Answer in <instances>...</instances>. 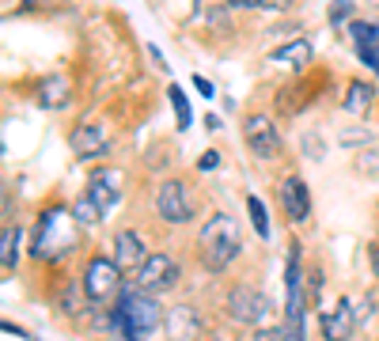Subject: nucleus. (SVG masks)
Returning <instances> with one entry per match:
<instances>
[{
	"instance_id": "obj_20",
	"label": "nucleus",
	"mask_w": 379,
	"mask_h": 341,
	"mask_svg": "<svg viewBox=\"0 0 379 341\" xmlns=\"http://www.w3.org/2000/svg\"><path fill=\"white\" fill-rule=\"evenodd\" d=\"M349 38L356 42V46L375 42V38H379V27H375V23H364V19H353V23H349Z\"/></svg>"
},
{
	"instance_id": "obj_13",
	"label": "nucleus",
	"mask_w": 379,
	"mask_h": 341,
	"mask_svg": "<svg viewBox=\"0 0 379 341\" xmlns=\"http://www.w3.org/2000/svg\"><path fill=\"white\" fill-rule=\"evenodd\" d=\"M121 171H99L95 179H92V190H87V197L103 208V216L110 213V208L118 205V194H121Z\"/></svg>"
},
{
	"instance_id": "obj_16",
	"label": "nucleus",
	"mask_w": 379,
	"mask_h": 341,
	"mask_svg": "<svg viewBox=\"0 0 379 341\" xmlns=\"http://www.w3.org/2000/svg\"><path fill=\"white\" fill-rule=\"evenodd\" d=\"M38 103L46 110H61L69 103V80H65V76H50V80L38 87Z\"/></svg>"
},
{
	"instance_id": "obj_10",
	"label": "nucleus",
	"mask_w": 379,
	"mask_h": 341,
	"mask_svg": "<svg viewBox=\"0 0 379 341\" xmlns=\"http://www.w3.org/2000/svg\"><path fill=\"white\" fill-rule=\"evenodd\" d=\"M144 262H148V255H144V239L137 232H118V239H114V266L121 273H133V269L141 273Z\"/></svg>"
},
{
	"instance_id": "obj_28",
	"label": "nucleus",
	"mask_w": 379,
	"mask_h": 341,
	"mask_svg": "<svg viewBox=\"0 0 379 341\" xmlns=\"http://www.w3.org/2000/svg\"><path fill=\"white\" fill-rule=\"evenodd\" d=\"M375 269H379V250H375Z\"/></svg>"
},
{
	"instance_id": "obj_14",
	"label": "nucleus",
	"mask_w": 379,
	"mask_h": 341,
	"mask_svg": "<svg viewBox=\"0 0 379 341\" xmlns=\"http://www.w3.org/2000/svg\"><path fill=\"white\" fill-rule=\"evenodd\" d=\"M72 148H76V156H84V160L106 156V148H110L106 129H103V125H80V129L72 133Z\"/></svg>"
},
{
	"instance_id": "obj_22",
	"label": "nucleus",
	"mask_w": 379,
	"mask_h": 341,
	"mask_svg": "<svg viewBox=\"0 0 379 341\" xmlns=\"http://www.w3.org/2000/svg\"><path fill=\"white\" fill-rule=\"evenodd\" d=\"M171 106H175V118H178V129H186L190 125V103H186V95H182V87H171Z\"/></svg>"
},
{
	"instance_id": "obj_2",
	"label": "nucleus",
	"mask_w": 379,
	"mask_h": 341,
	"mask_svg": "<svg viewBox=\"0 0 379 341\" xmlns=\"http://www.w3.org/2000/svg\"><path fill=\"white\" fill-rule=\"evenodd\" d=\"M76 247V216L69 208H50L42 213L38 228H35V243H31V255L35 258H65Z\"/></svg>"
},
{
	"instance_id": "obj_21",
	"label": "nucleus",
	"mask_w": 379,
	"mask_h": 341,
	"mask_svg": "<svg viewBox=\"0 0 379 341\" xmlns=\"http://www.w3.org/2000/svg\"><path fill=\"white\" fill-rule=\"evenodd\" d=\"M247 208H251V220H254V228H258V235L270 239V216H265V205L258 201V197H247Z\"/></svg>"
},
{
	"instance_id": "obj_27",
	"label": "nucleus",
	"mask_w": 379,
	"mask_h": 341,
	"mask_svg": "<svg viewBox=\"0 0 379 341\" xmlns=\"http://www.w3.org/2000/svg\"><path fill=\"white\" fill-rule=\"evenodd\" d=\"M194 84H197V91H202L205 99H209V95H213V84H209V80H205V76H194Z\"/></svg>"
},
{
	"instance_id": "obj_6",
	"label": "nucleus",
	"mask_w": 379,
	"mask_h": 341,
	"mask_svg": "<svg viewBox=\"0 0 379 341\" xmlns=\"http://www.w3.org/2000/svg\"><path fill=\"white\" fill-rule=\"evenodd\" d=\"M228 315L236 318V323L258 326L262 318L270 315V300H265L258 289H247V284H239V289L228 292Z\"/></svg>"
},
{
	"instance_id": "obj_12",
	"label": "nucleus",
	"mask_w": 379,
	"mask_h": 341,
	"mask_svg": "<svg viewBox=\"0 0 379 341\" xmlns=\"http://www.w3.org/2000/svg\"><path fill=\"white\" fill-rule=\"evenodd\" d=\"M353 323H356L353 303L349 300H338L330 315H322V337H326V341H349Z\"/></svg>"
},
{
	"instance_id": "obj_3",
	"label": "nucleus",
	"mask_w": 379,
	"mask_h": 341,
	"mask_svg": "<svg viewBox=\"0 0 379 341\" xmlns=\"http://www.w3.org/2000/svg\"><path fill=\"white\" fill-rule=\"evenodd\" d=\"M118 315L126 318V326H129V337H144V334H152L155 326L163 323V311H160V303L152 300L144 289H137V284H126L118 296Z\"/></svg>"
},
{
	"instance_id": "obj_25",
	"label": "nucleus",
	"mask_w": 379,
	"mask_h": 341,
	"mask_svg": "<svg viewBox=\"0 0 379 341\" xmlns=\"http://www.w3.org/2000/svg\"><path fill=\"white\" fill-rule=\"evenodd\" d=\"M216 163H220V152H205V156H202V171H213Z\"/></svg>"
},
{
	"instance_id": "obj_24",
	"label": "nucleus",
	"mask_w": 379,
	"mask_h": 341,
	"mask_svg": "<svg viewBox=\"0 0 379 341\" xmlns=\"http://www.w3.org/2000/svg\"><path fill=\"white\" fill-rule=\"evenodd\" d=\"M349 12H353V4H349V0H338V4L330 8V23H341V19L349 16Z\"/></svg>"
},
{
	"instance_id": "obj_9",
	"label": "nucleus",
	"mask_w": 379,
	"mask_h": 341,
	"mask_svg": "<svg viewBox=\"0 0 379 341\" xmlns=\"http://www.w3.org/2000/svg\"><path fill=\"white\" fill-rule=\"evenodd\" d=\"M277 194H281V208L288 213V220H292V224H304V220L311 216V194H307V182H304V179L288 174Z\"/></svg>"
},
{
	"instance_id": "obj_7",
	"label": "nucleus",
	"mask_w": 379,
	"mask_h": 341,
	"mask_svg": "<svg viewBox=\"0 0 379 341\" xmlns=\"http://www.w3.org/2000/svg\"><path fill=\"white\" fill-rule=\"evenodd\" d=\"M175 281H178V262L167 255H148V262L137 273V289L144 292H167L175 289Z\"/></svg>"
},
{
	"instance_id": "obj_23",
	"label": "nucleus",
	"mask_w": 379,
	"mask_h": 341,
	"mask_svg": "<svg viewBox=\"0 0 379 341\" xmlns=\"http://www.w3.org/2000/svg\"><path fill=\"white\" fill-rule=\"evenodd\" d=\"M356 57H361L372 72H379V38H375V42H364V46H356Z\"/></svg>"
},
{
	"instance_id": "obj_5",
	"label": "nucleus",
	"mask_w": 379,
	"mask_h": 341,
	"mask_svg": "<svg viewBox=\"0 0 379 341\" xmlns=\"http://www.w3.org/2000/svg\"><path fill=\"white\" fill-rule=\"evenodd\" d=\"M121 284V269L114 266V258H92L84 273V292L92 303H103L110 292Z\"/></svg>"
},
{
	"instance_id": "obj_19",
	"label": "nucleus",
	"mask_w": 379,
	"mask_h": 341,
	"mask_svg": "<svg viewBox=\"0 0 379 341\" xmlns=\"http://www.w3.org/2000/svg\"><path fill=\"white\" fill-rule=\"evenodd\" d=\"M72 216H76V224H99V220H103V208H99L92 197H80L76 208H72Z\"/></svg>"
},
{
	"instance_id": "obj_8",
	"label": "nucleus",
	"mask_w": 379,
	"mask_h": 341,
	"mask_svg": "<svg viewBox=\"0 0 379 341\" xmlns=\"http://www.w3.org/2000/svg\"><path fill=\"white\" fill-rule=\"evenodd\" d=\"M243 137H247V148L262 160H273L277 152H281V137H277V129L265 114H251L247 122H243Z\"/></svg>"
},
{
	"instance_id": "obj_26",
	"label": "nucleus",
	"mask_w": 379,
	"mask_h": 341,
	"mask_svg": "<svg viewBox=\"0 0 379 341\" xmlns=\"http://www.w3.org/2000/svg\"><path fill=\"white\" fill-rule=\"evenodd\" d=\"M254 341H281V330H258Z\"/></svg>"
},
{
	"instance_id": "obj_4",
	"label": "nucleus",
	"mask_w": 379,
	"mask_h": 341,
	"mask_svg": "<svg viewBox=\"0 0 379 341\" xmlns=\"http://www.w3.org/2000/svg\"><path fill=\"white\" fill-rule=\"evenodd\" d=\"M155 213H160L167 224H186V220L194 216V201H190L186 182H178V179L160 182V190H155Z\"/></svg>"
},
{
	"instance_id": "obj_15",
	"label": "nucleus",
	"mask_w": 379,
	"mask_h": 341,
	"mask_svg": "<svg viewBox=\"0 0 379 341\" xmlns=\"http://www.w3.org/2000/svg\"><path fill=\"white\" fill-rule=\"evenodd\" d=\"M270 61H273V65H285V69H292V72H304L307 65H311V42H307V38H292L288 46L273 50Z\"/></svg>"
},
{
	"instance_id": "obj_18",
	"label": "nucleus",
	"mask_w": 379,
	"mask_h": 341,
	"mask_svg": "<svg viewBox=\"0 0 379 341\" xmlns=\"http://www.w3.org/2000/svg\"><path fill=\"white\" fill-rule=\"evenodd\" d=\"M19 239L23 235H19V228H12V224H8L4 235H0V266H4L8 273H12L16 262H19Z\"/></svg>"
},
{
	"instance_id": "obj_17",
	"label": "nucleus",
	"mask_w": 379,
	"mask_h": 341,
	"mask_svg": "<svg viewBox=\"0 0 379 341\" xmlns=\"http://www.w3.org/2000/svg\"><path fill=\"white\" fill-rule=\"evenodd\" d=\"M372 99H375V87L372 84L353 80L349 91H345V110H349V114H364V110L372 106Z\"/></svg>"
},
{
	"instance_id": "obj_1",
	"label": "nucleus",
	"mask_w": 379,
	"mask_h": 341,
	"mask_svg": "<svg viewBox=\"0 0 379 341\" xmlns=\"http://www.w3.org/2000/svg\"><path fill=\"white\" fill-rule=\"evenodd\" d=\"M197 247H202L205 266L220 273V269H228V262L239 258V250H243V232H239V224H236V220H231L228 213H216V216L205 220L202 235H197Z\"/></svg>"
},
{
	"instance_id": "obj_11",
	"label": "nucleus",
	"mask_w": 379,
	"mask_h": 341,
	"mask_svg": "<svg viewBox=\"0 0 379 341\" xmlns=\"http://www.w3.org/2000/svg\"><path fill=\"white\" fill-rule=\"evenodd\" d=\"M167 337L171 341H197L202 337V318H197L194 307H171L167 311Z\"/></svg>"
}]
</instances>
